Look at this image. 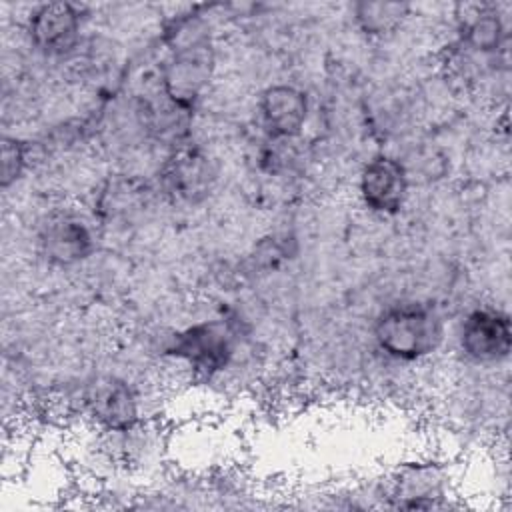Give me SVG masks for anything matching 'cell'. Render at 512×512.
Here are the masks:
<instances>
[{"label":"cell","instance_id":"3","mask_svg":"<svg viewBox=\"0 0 512 512\" xmlns=\"http://www.w3.org/2000/svg\"><path fill=\"white\" fill-rule=\"evenodd\" d=\"M166 354L196 374L214 376L232 362L234 336L222 320L194 322L170 336Z\"/></svg>","mask_w":512,"mask_h":512},{"label":"cell","instance_id":"5","mask_svg":"<svg viewBox=\"0 0 512 512\" xmlns=\"http://www.w3.org/2000/svg\"><path fill=\"white\" fill-rule=\"evenodd\" d=\"M408 186L406 166L388 154L370 158L358 176V196L364 208L380 216H394L402 210L408 198Z\"/></svg>","mask_w":512,"mask_h":512},{"label":"cell","instance_id":"6","mask_svg":"<svg viewBox=\"0 0 512 512\" xmlns=\"http://www.w3.org/2000/svg\"><path fill=\"white\" fill-rule=\"evenodd\" d=\"M82 30V8L72 2H44L30 10L26 34L30 44L46 56L72 50Z\"/></svg>","mask_w":512,"mask_h":512},{"label":"cell","instance_id":"9","mask_svg":"<svg viewBox=\"0 0 512 512\" xmlns=\"http://www.w3.org/2000/svg\"><path fill=\"white\" fill-rule=\"evenodd\" d=\"M90 410L108 432H128L138 420V402L132 388L120 380H108L90 394Z\"/></svg>","mask_w":512,"mask_h":512},{"label":"cell","instance_id":"12","mask_svg":"<svg viewBox=\"0 0 512 512\" xmlns=\"http://www.w3.org/2000/svg\"><path fill=\"white\" fill-rule=\"evenodd\" d=\"M410 16V4L406 2H356L352 6V18L356 28L366 36H384L394 32Z\"/></svg>","mask_w":512,"mask_h":512},{"label":"cell","instance_id":"10","mask_svg":"<svg viewBox=\"0 0 512 512\" xmlns=\"http://www.w3.org/2000/svg\"><path fill=\"white\" fill-rule=\"evenodd\" d=\"M440 472L432 464H408L402 474L394 480L392 498L398 508H436V500L442 498Z\"/></svg>","mask_w":512,"mask_h":512},{"label":"cell","instance_id":"13","mask_svg":"<svg viewBox=\"0 0 512 512\" xmlns=\"http://www.w3.org/2000/svg\"><path fill=\"white\" fill-rule=\"evenodd\" d=\"M28 164L26 144L16 136H4L0 148V180L2 188H10L24 174Z\"/></svg>","mask_w":512,"mask_h":512},{"label":"cell","instance_id":"1","mask_svg":"<svg viewBox=\"0 0 512 512\" xmlns=\"http://www.w3.org/2000/svg\"><path fill=\"white\" fill-rule=\"evenodd\" d=\"M380 352L398 362H418L444 340V322L432 304L404 300L384 306L372 326Z\"/></svg>","mask_w":512,"mask_h":512},{"label":"cell","instance_id":"11","mask_svg":"<svg viewBox=\"0 0 512 512\" xmlns=\"http://www.w3.org/2000/svg\"><path fill=\"white\" fill-rule=\"evenodd\" d=\"M460 34L470 50L480 54H494L504 46L506 26L494 6L480 4L472 6L470 16L464 18L460 26Z\"/></svg>","mask_w":512,"mask_h":512},{"label":"cell","instance_id":"2","mask_svg":"<svg viewBox=\"0 0 512 512\" xmlns=\"http://www.w3.org/2000/svg\"><path fill=\"white\" fill-rule=\"evenodd\" d=\"M170 44V58L162 70V88L174 108L190 112L212 80L214 46L210 36L188 18L176 26Z\"/></svg>","mask_w":512,"mask_h":512},{"label":"cell","instance_id":"4","mask_svg":"<svg viewBox=\"0 0 512 512\" xmlns=\"http://www.w3.org/2000/svg\"><path fill=\"white\" fill-rule=\"evenodd\" d=\"M458 348L472 364L494 366L506 362L512 350V322L508 312L494 306L470 310L458 328Z\"/></svg>","mask_w":512,"mask_h":512},{"label":"cell","instance_id":"7","mask_svg":"<svg viewBox=\"0 0 512 512\" xmlns=\"http://www.w3.org/2000/svg\"><path fill=\"white\" fill-rule=\"evenodd\" d=\"M310 114L308 94L294 84H272L258 98L260 126L272 140H290L302 134Z\"/></svg>","mask_w":512,"mask_h":512},{"label":"cell","instance_id":"8","mask_svg":"<svg viewBox=\"0 0 512 512\" xmlns=\"http://www.w3.org/2000/svg\"><path fill=\"white\" fill-rule=\"evenodd\" d=\"M40 248L54 266H72L92 256L96 242L92 230L78 218L64 216L48 222L40 236Z\"/></svg>","mask_w":512,"mask_h":512}]
</instances>
